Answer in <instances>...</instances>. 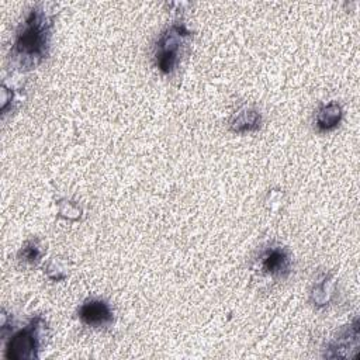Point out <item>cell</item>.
I'll list each match as a JSON object with an SVG mask.
<instances>
[{
	"label": "cell",
	"instance_id": "obj_7",
	"mask_svg": "<svg viewBox=\"0 0 360 360\" xmlns=\"http://www.w3.org/2000/svg\"><path fill=\"white\" fill-rule=\"evenodd\" d=\"M260 125V115L256 111L246 110L240 112L233 121H232V129L235 132H246L253 131L259 128Z\"/></svg>",
	"mask_w": 360,
	"mask_h": 360
},
{
	"label": "cell",
	"instance_id": "obj_8",
	"mask_svg": "<svg viewBox=\"0 0 360 360\" xmlns=\"http://www.w3.org/2000/svg\"><path fill=\"white\" fill-rule=\"evenodd\" d=\"M20 257L22 262L27 263H37L41 257V250L38 248L37 243H34V240H30L25 243V246L21 249L20 252Z\"/></svg>",
	"mask_w": 360,
	"mask_h": 360
},
{
	"label": "cell",
	"instance_id": "obj_5",
	"mask_svg": "<svg viewBox=\"0 0 360 360\" xmlns=\"http://www.w3.org/2000/svg\"><path fill=\"white\" fill-rule=\"evenodd\" d=\"M79 318L84 325L98 328L105 326L112 321V312L104 300L91 298L82 304L79 309Z\"/></svg>",
	"mask_w": 360,
	"mask_h": 360
},
{
	"label": "cell",
	"instance_id": "obj_3",
	"mask_svg": "<svg viewBox=\"0 0 360 360\" xmlns=\"http://www.w3.org/2000/svg\"><path fill=\"white\" fill-rule=\"evenodd\" d=\"M39 318L34 319L22 330L17 332L7 345L6 357L13 360L21 359H34L37 357V350L39 346Z\"/></svg>",
	"mask_w": 360,
	"mask_h": 360
},
{
	"label": "cell",
	"instance_id": "obj_1",
	"mask_svg": "<svg viewBox=\"0 0 360 360\" xmlns=\"http://www.w3.org/2000/svg\"><path fill=\"white\" fill-rule=\"evenodd\" d=\"M51 25L49 17L39 7H34L25 21L21 22L11 49V56L20 68H35L44 59L48 51Z\"/></svg>",
	"mask_w": 360,
	"mask_h": 360
},
{
	"label": "cell",
	"instance_id": "obj_6",
	"mask_svg": "<svg viewBox=\"0 0 360 360\" xmlns=\"http://www.w3.org/2000/svg\"><path fill=\"white\" fill-rule=\"evenodd\" d=\"M342 118V108L338 103H329L326 105H322L316 114L315 125L318 131L325 132L333 129Z\"/></svg>",
	"mask_w": 360,
	"mask_h": 360
},
{
	"label": "cell",
	"instance_id": "obj_4",
	"mask_svg": "<svg viewBox=\"0 0 360 360\" xmlns=\"http://www.w3.org/2000/svg\"><path fill=\"white\" fill-rule=\"evenodd\" d=\"M260 269L273 277H285L291 270V257L284 248H267L260 256Z\"/></svg>",
	"mask_w": 360,
	"mask_h": 360
},
{
	"label": "cell",
	"instance_id": "obj_2",
	"mask_svg": "<svg viewBox=\"0 0 360 360\" xmlns=\"http://www.w3.org/2000/svg\"><path fill=\"white\" fill-rule=\"evenodd\" d=\"M190 32L179 24L169 27L159 38L155 51L156 66L163 73H170L179 60V51Z\"/></svg>",
	"mask_w": 360,
	"mask_h": 360
}]
</instances>
